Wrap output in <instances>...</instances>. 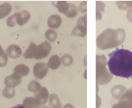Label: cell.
<instances>
[{"mask_svg": "<svg viewBox=\"0 0 132 108\" xmlns=\"http://www.w3.org/2000/svg\"><path fill=\"white\" fill-rule=\"evenodd\" d=\"M108 66L110 73L117 77H132V52L124 48H117L108 54Z\"/></svg>", "mask_w": 132, "mask_h": 108, "instance_id": "6da1fadb", "label": "cell"}, {"mask_svg": "<svg viewBox=\"0 0 132 108\" xmlns=\"http://www.w3.org/2000/svg\"><path fill=\"white\" fill-rule=\"evenodd\" d=\"M125 39L126 31L123 29H106L98 36L97 47L101 50L116 48L123 43Z\"/></svg>", "mask_w": 132, "mask_h": 108, "instance_id": "7a4b0ae2", "label": "cell"}, {"mask_svg": "<svg viewBox=\"0 0 132 108\" xmlns=\"http://www.w3.org/2000/svg\"><path fill=\"white\" fill-rule=\"evenodd\" d=\"M50 51H51V45L47 41L41 43L38 46H36L34 43H30L23 57L26 59L35 58L36 60H39L46 57L49 54Z\"/></svg>", "mask_w": 132, "mask_h": 108, "instance_id": "3957f363", "label": "cell"}, {"mask_svg": "<svg viewBox=\"0 0 132 108\" xmlns=\"http://www.w3.org/2000/svg\"><path fill=\"white\" fill-rule=\"evenodd\" d=\"M108 61L104 55L96 56V80L97 85L107 84L112 79V75L106 68Z\"/></svg>", "mask_w": 132, "mask_h": 108, "instance_id": "277c9868", "label": "cell"}, {"mask_svg": "<svg viewBox=\"0 0 132 108\" xmlns=\"http://www.w3.org/2000/svg\"><path fill=\"white\" fill-rule=\"evenodd\" d=\"M48 70V65L44 62H39L35 64L33 67V75L35 79H42L47 75Z\"/></svg>", "mask_w": 132, "mask_h": 108, "instance_id": "5b68a950", "label": "cell"}, {"mask_svg": "<svg viewBox=\"0 0 132 108\" xmlns=\"http://www.w3.org/2000/svg\"><path fill=\"white\" fill-rule=\"evenodd\" d=\"M48 97H49L48 91V89L44 87H42L37 93H35V96H34V98L35 99V101L37 102L39 106H44L45 103L47 102Z\"/></svg>", "mask_w": 132, "mask_h": 108, "instance_id": "8992f818", "label": "cell"}, {"mask_svg": "<svg viewBox=\"0 0 132 108\" xmlns=\"http://www.w3.org/2000/svg\"><path fill=\"white\" fill-rule=\"evenodd\" d=\"M21 83V76L17 75L13 72V74L7 76V77L4 80V84H5L6 87L7 88H12L18 86Z\"/></svg>", "mask_w": 132, "mask_h": 108, "instance_id": "52a82bcc", "label": "cell"}, {"mask_svg": "<svg viewBox=\"0 0 132 108\" xmlns=\"http://www.w3.org/2000/svg\"><path fill=\"white\" fill-rule=\"evenodd\" d=\"M6 53L7 54V57L12 58V59H16L21 56V49L19 46L16 44H12L9 47H7Z\"/></svg>", "mask_w": 132, "mask_h": 108, "instance_id": "ba28073f", "label": "cell"}, {"mask_svg": "<svg viewBox=\"0 0 132 108\" xmlns=\"http://www.w3.org/2000/svg\"><path fill=\"white\" fill-rule=\"evenodd\" d=\"M16 24L19 25H23L28 22L30 18V14L28 11L23 10L19 12H16Z\"/></svg>", "mask_w": 132, "mask_h": 108, "instance_id": "9c48e42d", "label": "cell"}, {"mask_svg": "<svg viewBox=\"0 0 132 108\" xmlns=\"http://www.w3.org/2000/svg\"><path fill=\"white\" fill-rule=\"evenodd\" d=\"M47 24L49 28L52 29H57L62 24V19L58 15H52L48 17Z\"/></svg>", "mask_w": 132, "mask_h": 108, "instance_id": "30bf717a", "label": "cell"}, {"mask_svg": "<svg viewBox=\"0 0 132 108\" xmlns=\"http://www.w3.org/2000/svg\"><path fill=\"white\" fill-rule=\"evenodd\" d=\"M126 88L123 85H117L111 89L112 96L116 99H121V97L123 96V94L126 92Z\"/></svg>", "mask_w": 132, "mask_h": 108, "instance_id": "8fae6325", "label": "cell"}, {"mask_svg": "<svg viewBox=\"0 0 132 108\" xmlns=\"http://www.w3.org/2000/svg\"><path fill=\"white\" fill-rule=\"evenodd\" d=\"M48 67L52 70H57L61 65V59L57 55H53L49 58L48 62Z\"/></svg>", "mask_w": 132, "mask_h": 108, "instance_id": "7c38bea8", "label": "cell"}, {"mask_svg": "<svg viewBox=\"0 0 132 108\" xmlns=\"http://www.w3.org/2000/svg\"><path fill=\"white\" fill-rule=\"evenodd\" d=\"M120 101L123 102L129 108H132V87L126 90L123 96L121 97Z\"/></svg>", "mask_w": 132, "mask_h": 108, "instance_id": "4fadbf2b", "label": "cell"}, {"mask_svg": "<svg viewBox=\"0 0 132 108\" xmlns=\"http://www.w3.org/2000/svg\"><path fill=\"white\" fill-rule=\"evenodd\" d=\"M12 12V5L8 3H4L0 5V19L8 16Z\"/></svg>", "mask_w": 132, "mask_h": 108, "instance_id": "5bb4252c", "label": "cell"}, {"mask_svg": "<svg viewBox=\"0 0 132 108\" xmlns=\"http://www.w3.org/2000/svg\"><path fill=\"white\" fill-rule=\"evenodd\" d=\"M14 73L19 75L20 76H26L30 73V68L26 65H18L14 68Z\"/></svg>", "mask_w": 132, "mask_h": 108, "instance_id": "9a60e30c", "label": "cell"}, {"mask_svg": "<svg viewBox=\"0 0 132 108\" xmlns=\"http://www.w3.org/2000/svg\"><path fill=\"white\" fill-rule=\"evenodd\" d=\"M22 106L24 108H37L39 107V105L35 99L32 97H27L23 100Z\"/></svg>", "mask_w": 132, "mask_h": 108, "instance_id": "2e32d148", "label": "cell"}, {"mask_svg": "<svg viewBox=\"0 0 132 108\" xmlns=\"http://www.w3.org/2000/svg\"><path fill=\"white\" fill-rule=\"evenodd\" d=\"M87 33V29L86 26L83 25H76L73 29L71 32V34L74 36H77V37H85Z\"/></svg>", "mask_w": 132, "mask_h": 108, "instance_id": "e0dca14e", "label": "cell"}, {"mask_svg": "<svg viewBox=\"0 0 132 108\" xmlns=\"http://www.w3.org/2000/svg\"><path fill=\"white\" fill-rule=\"evenodd\" d=\"M49 105L53 108H61L62 107V104L60 102V99H59L58 96L57 94H51L49 96Z\"/></svg>", "mask_w": 132, "mask_h": 108, "instance_id": "ac0fdd59", "label": "cell"}, {"mask_svg": "<svg viewBox=\"0 0 132 108\" xmlns=\"http://www.w3.org/2000/svg\"><path fill=\"white\" fill-rule=\"evenodd\" d=\"M105 7H106V5L104 3H103L101 1L96 2V19H97V21L102 20V14L104 12Z\"/></svg>", "mask_w": 132, "mask_h": 108, "instance_id": "d6986e66", "label": "cell"}, {"mask_svg": "<svg viewBox=\"0 0 132 108\" xmlns=\"http://www.w3.org/2000/svg\"><path fill=\"white\" fill-rule=\"evenodd\" d=\"M56 7H57V10L59 12H62V13H64V14H66V12L68 11V9H69L70 3H68L66 1H58L57 3Z\"/></svg>", "mask_w": 132, "mask_h": 108, "instance_id": "ffe728a7", "label": "cell"}, {"mask_svg": "<svg viewBox=\"0 0 132 108\" xmlns=\"http://www.w3.org/2000/svg\"><path fill=\"white\" fill-rule=\"evenodd\" d=\"M41 85L38 82V81L36 80H32L30 81V84H28V90L31 93H36L41 88Z\"/></svg>", "mask_w": 132, "mask_h": 108, "instance_id": "44dd1931", "label": "cell"}, {"mask_svg": "<svg viewBox=\"0 0 132 108\" xmlns=\"http://www.w3.org/2000/svg\"><path fill=\"white\" fill-rule=\"evenodd\" d=\"M78 14V9L74 5V4H70V7L68 11L66 12V16L69 18H74Z\"/></svg>", "mask_w": 132, "mask_h": 108, "instance_id": "7402d4cb", "label": "cell"}, {"mask_svg": "<svg viewBox=\"0 0 132 108\" xmlns=\"http://www.w3.org/2000/svg\"><path fill=\"white\" fill-rule=\"evenodd\" d=\"M116 4L121 10L132 8V1H117Z\"/></svg>", "mask_w": 132, "mask_h": 108, "instance_id": "603a6c76", "label": "cell"}, {"mask_svg": "<svg viewBox=\"0 0 132 108\" xmlns=\"http://www.w3.org/2000/svg\"><path fill=\"white\" fill-rule=\"evenodd\" d=\"M73 63V57L69 54H65L61 58V64L65 66H69Z\"/></svg>", "mask_w": 132, "mask_h": 108, "instance_id": "cb8c5ba5", "label": "cell"}, {"mask_svg": "<svg viewBox=\"0 0 132 108\" xmlns=\"http://www.w3.org/2000/svg\"><path fill=\"white\" fill-rule=\"evenodd\" d=\"M57 37V32H56L55 30H53L49 29V30H48L46 31V32H45V38H46L48 40V41H50V42L55 41Z\"/></svg>", "mask_w": 132, "mask_h": 108, "instance_id": "d4e9b609", "label": "cell"}, {"mask_svg": "<svg viewBox=\"0 0 132 108\" xmlns=\"http://www.w3.org/2000/svg\"><path fill=\"white\" fill-rule=\"evenodd\" d=\"M15 89L12 88H4L3 89V96L6 98H12L15 96Z\"/></svg>", "mask_w": 132, "mask_h": 108, "instance_id": "484cf974", "label": "cell"}, {"mask_svg": "<svg viewBox=\"0 0 132 108\" xmlns=\"http://www.w3.org/2000/svg\"><path fill=\"white\" fill-rule=\"evenodd\" d=\"M16 24V14H13L12 16H9L7 20V25L9 27H14Z\"/></svg>", "mask_w": 132, "mask_h": 108, "instance_id": "4316f807", "label": "cell"}, {"mask_svg": "<svg viewBox=\"0 0 132 108\" xmlns=\"http://www.w3.org/2000/svg\"><path fill=\"white\" fill-rule=\"evenodd\" d=\"M7 60H8V57L7 54L4 52L1 56H0V67H3L7 65Z\"/></svg>", "mask_w": 132, "mask_h": 108, "instance_id": "83f0119b", "label": "cell"}, {"mask_svg": "<svg viewBox=\"0 0 132 108\" xmlns=\"http://www.w3.org/2000/svg\"><path fill=\"white\" fill-rule=\"evenodd\" d=\"M86 18H87V16H86V15L80 17L78 19V21H77V25L86 26Z\"/></svg>", "mask_w": 132, "mask_h": 108, "instance_id": "f1b7e54d", "label": "cell"}, {"mask_svg": "<svg viewBox=\"0 0 132 108\" xmlns=\"http://www.w3.org/2000/svg\"><path fill=\"white\" fill-rule=\"evenodd\" d=\"M112 108H129V107L127 106L123 102L119 101L117 103H116V104L113 105Z\"/></svg>", "mask_w": 132, "mask_h": 108, "instance_id": "f546056e", "label": "cell"}, {"mask_svg": "<svg viewBox=\"0 0 132 108\" xmlns=\"http://www.w3.org/2000/svg\"><path fill=\"white\" fill-rule=\"evenodd\" d=\"M86 4H87V2L86 1H83L80 3V5L79 7V11L80 12H86Z\"/></svg>", "mask_w": 132, "mask_h": 108, "instance_id": "4dcf8cb0", "label": "cell"}, {"mask_svg": "<svg viewBox=\"0 0 132 108\" xmlns=\"http://www.w3.org/2000/svg\"><path fill=\"white\" fill-rule=\"evenodd\" d=\"M127 19H128L129 21L132 22V8L129 9L128 12H127V15H126Z\"/></svg>", "mask_w": 132, "mask_h": 108, "instance_id": "1f68e13d", "label": "cell"}, {"mask_svg": "<svg viewBox=\"0 0 132 108\" xmlns=\"http://www.w3.org/2000/svg\"><path fill=\"white\" fill-rule=\"evenodd\" d=\"M100 106H101V99L99 98L98 93H97V107L96 108H99Z\"/></svg>", "mask_w": 132, "mask_h": 108, "instance_id": "d6a6232c", "label": "cell"}, {"mask_svg": "<svg viewBox=\"0 0 132 108\" xmlns=\"http://www.w3.org/2000/svg\"><path fill=\"white\" fill-rule=\"evenodd\" d=\"M63 108H75V107L72 105H71V104H67V105L64 106V107H63Z\"/></svg>", "mask_w": 132, "mask_h": 108, "instance_id": "836d02e7", "label": "cell"}, {"mask_svg": "<svg viewBox=\"0 0 132 108\" xmlns=\"http://www.w3.org/2000/svg\"><path fill=\"white\" fill-rule=\"evenodd\" d=\"M12 108H24L23 106H22L21 104H18V105H16L15 106H13Z\"/></svg>", "mask_w": 132, "mask_h": 108, "instance_id": "e575fe53", "label": "cell"}, {"mask_svg": "<svg viewBox=\"0 0 132 108\" xmlns=\"http://www.w3.org/2000/svg\"><path fill=\"white\" fill-rule=\"evenodd\" d=\"M4 52V51H3V48H2V46L0 45V56L2 55V54Z\"/></svg>", "mask_w": 132, "mask_h": 108, "instance_id": "d590c367", "label": "cell"}, {"mask_svg": "<svg viewBox=\"0 0 132 108\" xmlns=\"http://www.w3.org/2000/svg\"><path fill=\"white\" fill-rule=\"evenodd\" d=\"M44 108H50L49 106H44Z\"/></svg>", "mask_w": 132, "mask_h": 108, "instance_id": "8d00e7d4", "label": "cell"}, {"mask_svg": "<svg viewBox=\"0 0 132 108\" xmlns=\"http://www.w3.org/2000/svg\"><path fill=\"white\" fill-rule=\"evenodd\" d=\"M37 108H44V106H42V107H39H39H37Z\"/></svg>", "mask_w": 132, "mask_h": 108, "instance_id": "74e56055", "label": "cell"}]
</instances>
